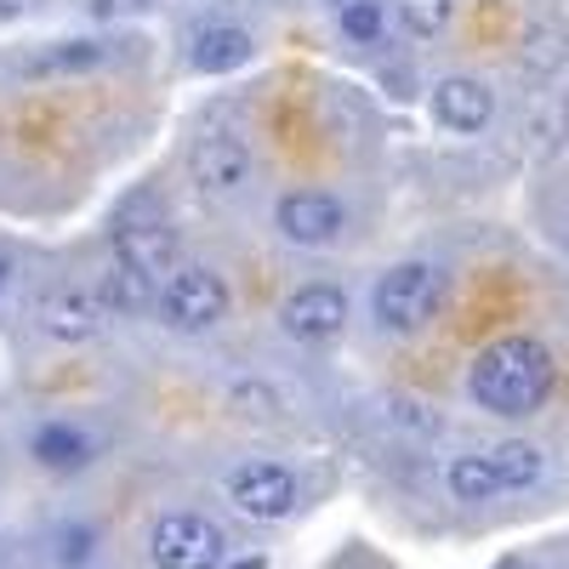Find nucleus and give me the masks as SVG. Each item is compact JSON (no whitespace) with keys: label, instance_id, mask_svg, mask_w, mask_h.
Returning <instances> with one entry per match:
<instances>
[{"label":"nucleus","instance_id":"nucleus-17","mask_svg":"<svg viewBox=\"0 0 569 569\" xmlns=\"http://www.w3.org/2000/svg\"><path fill=\"white\" fill-rule=\"evenodd\" d=\"M154 297H160V284L142 279V273H131V268H120V262L103 273V291H98L103 313H109V308H114V313H142V308H154Z\"/></svg>","mask_w":569,"mask_h":569},{"label":"nucleus","instance_id":"nucleus-20","mask_svg":"<svg viewBox=\"0 0 569 569\" xmlns=\"http://www.w3.org/2000/svg\"><path fill=\"white\" fill-rule=\"evenodd\" d=\"M342 34L370 46L376 34H382V0H342Z\"/></svg>","mask_w":569,"mask_h":569},{"label":"nucleus","instance_id":"nucleus-13","mask_svg":"<svg viewBox=\"0 0 569 569\" xmlns=\"http://www.w3.org/2000/svg\"><path fill=\"white\" fill-rule=\"evenodd\" d=\"M251 34L246 29H233V23H211L194 34V46H188V69L194 74H233V69H246L251 63Z\"/></svg>","mask_w":569,"mask_h":569},{"label":"nucleus","instance_id":"nucleus-2","mask_svg":"<svg viewBox=\"0 0 569 569\" xmlns=\"http://www.w3.org/2000/svg\"><path fill=\"white\" fill-rule=\"evenodd\" d=\"M439 302H445V268L421 262V257L393 262L370 291V313L388 337H416V330H427L433 313H439Z\"/></svg>","mask_w":569,"mask_h":569},{"label":"nucleus","instance_id":"nucleus-11","mask_svg":"<svg viewBox=\"0 0 569 569\" xmlns=\"http://www.w3.org/2000/svg\"><path fill=\"white\" fill-rule=\"evenodd\" d=\"M177 257H182V246H177L171 222H126V228H114V262L142 273V279L166 284L177 273Z\"/></svg>","mask_w":569,"mask_h":569},{"label":"nucleus","instance_id":"nucleus-12","mask_svg":"<svg viewBox=\"0 0 569 569\" xmlns=\"http://www.w3.org/2000/svg\"><path fill=\"white\" fill-rule=\"evenodd\" d=\"M109 58H114L109 40L69 34V40H52V46H40V52H29L23 74H34V80H46V74H91V69H103Z\"/></svg>","mask_w":569,"mask_h":569},{"label":"nucleus","instance_id":"nucleus-16","mask_svg":"<svg viewBox=\"0 0 569 569\" xmlns=\"http://www.w3.org/2000/svg\"><path fill=\"white\" fill-rule=\"evenodd\" d=\"M445 485H450V496L467 501V507L501 496V479H496V467L485 461V450H479V456H456V461L445 467Z\"/></svg>","mask_w":569,"mask_h":569},{"label":"nucleus","instance_id":"nucleus-3","mask_svg":"<svg viewBox=\"0 0 569 569\" xmlns=\"http://www.w3.org/2000/svg\"><path fill=\"white\" fill-rule=\"evenodd\" d=\"M273 233L297 251H325L348 233V206L330 188H291L273 206Z\"/></svg>","mask_w":569,"mask_h":569},{"label":"nucleus","instance_id":"nucleus-15","mask_svg":"<svg viewBox=\"0 0 569 569\" xmlns=\"http://www.w3.org/2000/svg\"><path fill=\"white\" fill-rule=\"evenodd\" d=\"M485 461L496 467L501 490H530V485H541V472H547V456L536 445H525V439H507V445L485 450Z\"/></svg>","mask_w":569,"mask_h":569},{"label":"nucleus","instance_id":"nucleus-7","mask_svg":"<svg viewBox=\"0 0 569 569\" xmlns=\"http://www.w3.org/2000/svg\"><path fill=\"white\" fill-rule=\"evenodd\" d=\"M188 177L200 182L206 200H228L240 194L251 182V149L240 131H206L194 137V149H188Z\"/></svg>","mask_w":569,"mask_h":569},{"label":"nucleus","instance_id":"nucleus-22","mask_svg":"<svg viewBox=\"0 0 569 569\" xmlns=\"http://www.w3.org/2000/svg\"><path fill=\"white\" fill-rule=\"evenodd\" d=\"M29 12H40V0H0V23H18Z\"/></svg>","mask_w":569,"mask_h":569},{"label":"nucleus","instance_id":"nucleus-6","mask_svg":"<svg viewBox=\"0 0 569 569\" xmlns=\"http://www.w3.org/2000/svg\"><path fill=\"white\" fill-rule=\"evenodd\" d=\"M279 330H284L291 342H302V348L337 342L342 330H348V291H342V284H325V279L302 284V291L284 297V308H279Z\"/></svg>","mask_w":569,"mask_h":569},{"label":"nucleus","instance_id":"nucleus-24","mask_svg":"<svg viewBox=\"0 0 569 569\" xmlns=\"http://www.w3.org/2000/svg\"><path fill=\"white\" fill-rule=\"evenodd\" d=\"M233 569H262V563H257V558H246V563H233Z\"/></svg>","mask_w":569,"mask_h":569},{"label":"nucleus","instance_id":"nucleus-14","mask_svg":"<svg viewBox=\"0 0 569 569\" xmlns=\"http://www.w3.org/2000/svg\"><path fill=\"white\" fill-rule=\"evenodd\" d=\"M29 456H34L40 467H52V472H80L98 450H91V439L80 433L74 421H40L34 439H29Z\"/></svg>","mask_w":569,"mask_h":569},{"label":"nucleus","instance_id":"nucleus-8","mask_svg":"<svg viewBox=\"0 0 569 569\" xmlns=\"http://www.w3.org/2000/svg\"><path fill=\"white\" fill-rule=\"evenodd\" d=\"M228 501H233V512L257 518V525H279L297 507V472L279 461H246L228 472Z\"/></svg>","mask_w":569,"mask_h":569},{"label":"nucleus","instance_id":"nucleus-19","mask_svg":"<svg viewBox=\"0 0 569 569\" xmlns=\"http://www.w3.org/2000/svg\"><path fill=\"white\" fill-rule=\"evenodd\" d=\"M91 547H98V530H91V525H58L52 530V563H63V569L86 563Z\"/></svg>","mask_w":569,"mask_h":569},{"label":"nucleus","instance_id":"nucleus-5","mask_svg":"<svg viewBox=\"0 0 569 569\" xmlns=\"http://www.w3.org/2000/svg\"><path fill=\"white\" fill-rule=\"evenodd\" d=\"M154 308L171 330H188V337H194V330H211L228 313V279L217 268H177L160 284Z\"/></svg>","mask_w":569,"mask_h":569},{"label":"nucleus","instance_id":"nucleus-21","mask_svg":"<svg viewBox=\"0 0 569 569\" xmlns=\"http://www.w3.org/2000/svg\"><path fill=\"white\" fill-rule=\"evenodd\" d=\"M86 12L98 18V23H120V18L149 12V0H86Z\"/></svg>","mask_w":569,"mask_h":569},{"label":"nucleus","instance_id":"nucleus-9","mask_svg":"<svg viewBox=\"0 0 569 569\" xmlns=\"http://www.w3.org/2000/svg\"><path fill=\"white\" fill-rule=\"evenodd\" d=\"M433 120L456 137H479L490 120H496V91L479 80V74H445L433 86V98H427Z\"/></svg>","mask_w":569,"mask_h":569},{"label":"nucleus","instance_id":"nucleus-10","mask_svg":"<svg viewBox=\"0 0 569 569\" xmlns=\"http://www.w3.org/2000/svg\"><path fill=\"white\" fill-rule=\"evenodd\" d=\"M34 319H40V330L52 342H98L103 325H109L98 291H86V284H58L52 297H40Z\"/></svg>","mask_w":569,"mask_h":569},{"label":"nucleus","instance_id":"nucleus-4","mask_svg":"<svg viewBox=\"0 0 569 569\" xmlns=\"http://www.w3.org/2000/svg\"><path fill=\"white\" fill-rule=\"evenodd\" d=\"M228 552V536L211 525L206 512H160L149 530V558L154 569H217Z\"/></svg>","mask_w":569,"mask_h":569},{"label":"nucleus","instance_id":"nucleus-18","mask_svg":"<svg viewBox=\"0 0 569 569\" xmlns=\"http://www.w3.org/2000/svg\"><path fill=\"white\" fill-rule=\"evenodd\" d=\"M450 12H456V0H399V23L421 40H433L450 29Z\"/></svg>","mask_w":569,"mask_h":569},{"label":"nucleus","instance_id":"nucleus-1","mask_svg":"<svg viewBox=\"0 0 569 569\" xmlns=\"http://www.w3.org/2000/svg\"><path fill=\"white\" fill-rule=\"evenodd\" d=\"M552 382H558L552 348L536 337H496L467 365V399L501 421L536 416L552 399Z\"/></svg>","mask_w":569,"mask_h":569},{"label":"nucleus","instance_id":"nucleus-23","mask_svg":"<svg viewBox=\"0 0 569 569\" xmlns=\"http://www.w3.org/2000/svg\"><path fill=\"white\" fill-rule=\"evenodd\" d=\"M7 279H12V262H7V257H0V291H7Z\"/></svg>","mask_w":569,"mask_h":569}]
</instances>
